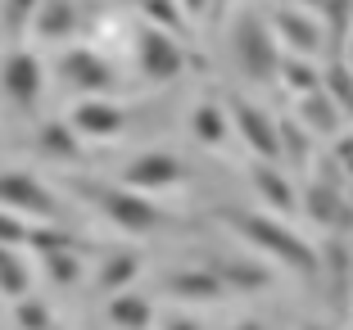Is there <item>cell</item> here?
Wrapping results in <instances>:
<instances>
[{
  "label": "cell",
  "mask_w": 353,
  "mask_h": 330,
  "mask_svg": "<svg viewBox=\"0 0 353 330\" xmlns=\"http://www.w3.org/2000/svg\"><path fill=\"white\" fill-rule=\"evenodd\" d=\"M227 222H231V227H236L245 240H250V245H259L263 254H272L276 262H285L290 271H299L303 280H317L322 258H317V249H312L308 240H299L290 227H281V222L259 217V213H227Z\"/></svg>",
  "instance_id": "obj_1"
},
{
  "label": "cell",
  "mask_w": 353,
  "mask_h": 330,
  "mask_svg": "<svg viewBox=\"0 0 353 330\" xmlns=\"http://www.w3.org/2000/svg\"><path fill=\"white\" fill-rule=\"evenodd\" d=\"M231 50H236L245 77L254 82H276V68H281V41L272 37V28L259 19V14H240L236 32H231Z\"/></svg>",
  "instance_id": "obj_2"
},
{
  "label": "cell",
  "mask_w": 353,
  "mask_h": 330,
  "mask_svg": "<svg viewBox=\"0 0 353 330\" xmlns=\"http://www.w3.org/2000/svg\"><path fill=\"white\" fill-rule=\"evenodd\" d=\"M136 59H141V72H145L150 82H172V77H181V68H186V50L176 45L172 32L154 28V23L141 32Z\"/></svg>",
  "instance_id": "obj_3"
},
{
  "label": "cell",
  "mask_w": 353,
  "mask_h": 330,
  "mask_svg": "<svg viewBox=\"0 0 353 330\" xmlns=\"http://www.w3.org/2000/svg\"><path fill=\"white\" fill-rule=\"evenodd\" d=\"M303 208H308V217L322 231H349L353 227L349 195H344L340 186H331V181H312V186L303 190Z\"/></svg>",
  "instance_id": "obj_4"
},
{
  "label": "cell",
  "mask_w": 353,
  "mask_h": 330,
  "mask_svg": "<svg viewBox=\"0 0 353 330\" xmlns=\"http://www.w3.org/2000/svg\"><path fill=\"white\" fill-rule=\"evenodd\" d=\"M95 204L104 208V217H114L123 231H150L159 222V208L150 199H141L136 190H95Z\"/></svg>",
  "instance_id": "obj_5"
},
{
  "label": "cell",
  "mask_w": 353,
  "mask_h": 330,
  "mask_svg": "<svg viewBox=\"0 0 353 330\" xmlns=\"http://www.w3.org/2000/svg\"><path fill=\"white\" fill-rule=\"evenodd\" d=\"M231 127H240V136H245V145L250 149H259L263 158H281V141H276V123H272L263 109H254L250 100H231Z\"/></svg>",
  "instance_id": "obj_6"
},
{
  "label": "cell",
  "mask_w": 353,
  "mask_h": 330,
  "mask_svg": "<svg viewBox=\"0 0 353 330\" xmlns=\"http://www.w3.org/2000/svg\"><path fill=\"white\" fill-rule=\"evenodd\" d=\"M123 181L132 190H163V186H176L186 181V163L176 154H141L132 167L123 172Z\"/></svg>",
  "instance_id": "obj_7"
},
{
  "label": "cell",
  "mask_w": 353,
  "mask_h": 330,
  "mask_svg": "<svg viewBox=\"0 0 353 330\" xmlns=\"http://www.w3.org/2000/svg\"><path fill=\"white\" fill-rule=\"evenodd\" d=\"M272 37L285 45H294V54H312L322 45V28L317 19H308L303 10H276L272 14Z\"/></svg>",
  "instance_id": "obj_8"
},
{
  "label": "cell",
  "mask_w": 353,
  "mask_h": 330,
  "mask_svg": "<svg viewBox=\"0 0 353 330\" xmlns=\"http://www.w3.org/2000/svg\"><path fill=\"white\" fill-rule=\"evenodd\" d=\"M63 77H68L77 91H114V68L95 50H68L63 54Z\"/></svg>",
  "instance_id": "obj_9"
},
{
  "label": "cell",
  "mask_w": 353,
  "mask_h": 330,
  "mask_svg": "<svg viewBox=\"0 0 353 330\" xmlns=\"http://www.w3.org/2000/svg\"><path fill=\"white\" fill-rule=\"evenodd\" d=\"M299 123H303V132H317V136H340V127H344V114L335 109V100L317 86V91H308V95H299Z\"/></svg>",
  "instance_id": "obj_10"
},
{
  "label": "cell",
  "mask_w": 353,
  "mask_h": 330,
  "mask_svg": "<svg viewBox=\"0 0 353 330\" xmlns=\"http://www.w3.org/2000/svg\"><path fill=\"white\" fill-rule=\"evenodd\" d=\"M73 132L95 136V141H104V136H118V132H123V114H118L109 100H82V104L73 109Z\"/></svg>",
  "instance_id": "obj_11"
},
{
  "label": "cell",
  "mask_w": 353,
  "mask_h": 330,
  "mask_svg": "<svg viewBox=\"0 0 353 330\" xmlns=\"http://www.w3.org/2000/svg\"><path fill=\"white\" fill-rule=\"evenodd\" d=\"M5 91L14 95V100L32 104L37 95H41V63L32 59V54H14V59H5Z\"/></svg>",
  "instance_id": "obj_12"
},
{
  "label": "cell",
  "mask_w": 353,
  "mask_h": 330,
  "mask_svg": "<svg viewBox=\"0 0 353 330\" xmlns=\"http://www.w3.org/2000/svg\"><path fill=\"white\" fill-rule=\"evenodd\" d=\"M163 285H168V294H176V299L208 303V299H222V285H227V280H222L218 271H172Z\"/></svg>",
  "instance_id": "obj_13"
},
{
  "label": "cell",
  "mask_w": 353,
  "mask_h": 330,
  "mask_svg": "<svg viewBox=\"0 0 353 330\" xmlns=\"http://www.w3.org/2000/svg\"><path fill=\"white\" fill-rule=\"evenodd\" d=\"M0 199H10L14 208H28V213H41V217H54V199L46 195L41 186H37V181H32V176H5V181H0Z\"/></svg>",
  "instance_id": "obj_14"
},
{
  "label": "cell",
  "mask_w": 353,
  "mask_h": 330,
  "mask_svg": "<svg viewBox=\"0 0 353 330\" xmlns=\"http://www.w3.org/2000/svg\"><path fill=\"white\" fill-rule=\"evenodd\" d=\"M32 19H37V32H41V37L59 41V37H68V32L77 28V5L73 0H41Z\"/></svg>",
  "instance_id": "obj_15"
},
{
  "label": "cell",
  "mask_w": 353,
  "mask_h": 330,
  "mask_svg": "<svg viewBox=\"0 0 353 330\" xmlns=\"http://www.w3.org/2000/svg\"><path fill=\"white\" fill-rule=\"evenodd\" d=\"M250 176H254V190H259V199H268L276 213H294V186H290V181H285V176H281L272 163H259Z\"/></svg>",
  "instance_id": "obj_16"
},
{
  "label": "cell",
  "mask_w": 353,
  "mask_h": 330,
  "mask_svg": "<svg viewBox=\"0 0 353 330\" xmlns=\"http://www.w3.org/2000/svg\"><path fill=\"white\" fill-rule=\"evenodd\" d=\"M322 91L335 100V109L344 114V123H353V68L344 59H331L322 68Z\"/></svg>",
  "instance_id": "obj_17"
},
{
  "label": "cell",
  "mask_w": 353,
  "mask_h": 330,
  "mask_svg": "<svg viewBox=\"0 0 353 330\" xmlns=\"http://www.w3.org/2000/svg\"><path fill=\"white\" fill-rule=\"evenodd\" d=\"M150 317H154V308H150V299H141V294H114V299H109V321H114L118 330H145Z\"/></svg>",
  "instance_id": "obj_18"
},
{
  "label": "cell",
  "mask_w": 353,
  "mask_h": 330,
  "mask_svg": "<svg viewBox=\"0 0 353 330\" xmlns=\"http://www.w3.org/2000/svg\"><path fill=\"white\" fill-rule=\"evenodd\" d=\"M276 82H285L294 95H308L322 86V72L312 68L303 54H281V68H276Z\"/></svg>",
  "instance_id": "obj_19"
},
{
  "label": "cell",
  "mask_w": 353,
  "mask_h": 330,
  "mask_svg": "<svg viewBox=\"0 0 353 330\" xmlns=\"http://www.w3.org/2000/svg\"><path fill=\"white\" fill-rule=\"evenodd\" d=\"M190 127H195V136L204 145H222V141H227V132H231V123L222 118L218 104H199L195 118H190Z\"/></svg>",
  "instance_id": "obj_20"
},
{
  "label": "cell",
  "mask_w": 353,
  "mask_h": 330,
  "mask_svg": "<svg viewBox=\"0 0 353 330\" xmlns=\"http://www.w3.org/2000/svg\"><path fill=\"white\" fill-rule=\"evenodd\" d=\"M276 141H281V154H290L299 167L308 163V136H303V123H294V118L276 123Z\"/></svg>",
  "instance_id": "obj_21"
},
{
  "label": "cell",
  "mask_w": 353,
  "mask_h": 330,
  "mask_svg": "<svg viewBox=\"0 0 353 330\" xmlns=\"http://www.w3.org/2000/svg\"><path fill=\"white\" fill-rule=\"evenodd\" d=\"M317 14H322L326 28H331V41L344 45V37H349V28H353V0H326Z\"/></svg>",
  "instance_id": "obj_22"
},
{
  "label": "cell",
  "mask_w": 353,
  "mask_h": 330,
  "mask_svg": "<svg viewBox=\"0 0 353 330\" xmlns=\"http://www.w3.org/2000/svg\"><path fill=\"white\" fill-rule=\"evenodd\" d=\"M145 14H150V23L163 28V32H181L186 28V14H181L176 0H145Z\"/></svg>",
  "instance_id": "obj_23"
},
{
  "label": "cell",
  "mask_w": 353,
  "mask_h": 330,
  "mask_svg": "<svg viewBox=\"0 0 353 330\" xmlns=\"http://www.w3.org/2000/svg\"><path fill=\"white\" fill-rule=\"evenodd\" d=\"M136 267H141V258L136 254H118V258H109V267H104V289H123L127 280L136 276Z\"/></svg>",
  "instance_id": "obj_24"
},
{
  "label": "cell",
  "mask_w": 353,
  "mask_h": 330,
  "mask_svg": "<svg viewBox=\"0 0 353 330\" xmlns=\"http://www.w3.org/2000/svg\"><path fill=\"white\" fill-rule=\"evenodd\" d=\"M222 280H231V285H245V289H254V285H268V271L263 267H250V262H227V267L218 271Z\"/></svg>",
  "instance_id": "obj_25"
},
{
  "label": "cell",
  "mask_w": 353,
  "mask_h": 330,
  "mask_svg": "<svg viewBox=\"0 0 353 330\" xmlns=\"http://www.w3.org/2000/svg\"><path fill=\"white\" fill-rule=\"evenodd\" d=\"M41 145L50 149V154H63V158H73L77 154V141H73V127H46V136H41Z\"/></svg>",
  "instance_id": "obj_26"
},
{
  "label": "cell",
  "mask_w": 353,
  "mask_h": 330,
  "mask_svg": "<svg viewBox=\"0 0 353 330\" xmlns=\"http://www.w3.org/2000/svg\"><path fill=\"white\" fill-rule=\"evenodd\" d=\"M0 289H5V294H23V289H28V271H23L19 258H10V254H0Z\"/></svg>",
  "instance_id": "obj_27"
},
{
  "label": "cell",
  "mask_w": 353,
  "mask_h": 330,
  "mask_svg": "<svg viewBox=\"0 0 353 330\" xmlns=\"http://www.w3.org/2000/svg\"><path fill=\"white\" fill-rule=\"evenodd\" d=\"M46 267L54 271V280H59V285H68V280H77V258L73 254H59V249H50V254H46Z\"/></svg>",
  "instance_id": "obj_28"
},
{
  "label": "cell",
  "mask_w": 353,
  "mask_h": 330,
  "mask_svg": "<svg viewBox=\"0 0 353 330\" xmlns=\"http://www.w3.org/2000/svg\"><path fill=\"white\" fill-rule=\"evenodd\" d=\"M335 163H344V172L353 176V136H335Z\"/></svg>",
  "instance_id": "obj_29"
},
{
  "label": "cell",
  "mask_w": 353,
  "mask_h": 330,
  "mask_svg": "<svg viewBox=\"0 0 353 330\" xmlns=\"http://www.w3.org/2000/svg\"><path fill=\"white\" fill-rule=\"evenodd\" d=\"M37 5H41V0H10V14H14V23L32 19V14H37Z\"/></svg>",
  "instance_id": "obj_30"
},
{
  "label": "cell",
  "mask_w": 353,
  "mask_h": 330,
  "mask_svg": "<svg viewBox=\"0 0 353 330\" xmlns=\"http://www.w3.org/2000/svg\"><path fill=\"white\" fill-rule=\"evenodd\" d=\"M213 0H181V14H204Z\"/></svg>",
  "instance_id": "obj_31"
},
{
  "label": "cell",
  "mask_w": 353,
  "mask_h": 330,
  "mask_svg": "<svg viewBox=\"0 0 353 330\" xmlns=\"http://www.w3.org/2000/svg\"><path fill=\"white\" fill-rule=\"evenodd\" d=\"M168 330H199V326H195V321H186V317H172V321H168Z\"/></svg>",
  "instance_id": "obj_32"
},
{
  "label": "cell",
  "mask_w": 353,
  "mask_h": 330,
  "mask_svg": "<svg viewBox=\"0 0 353 330\" xmlns=\"http://www.w3.org/2000/svg\"><path fill=\"white\" fill-rule=\"evenodd\" d=\"M303 5H308V10H322V5H326V0H303Z\"/></svg>",
  "instance_id": "obj_33"
},
{
  "label": "cell",
  "mask_w": 353,
  "mask_h": 330,
  "mask_svg": "<svg viewBox=\"0 0 353 330\" xmlns=\"http://www.w3.org/2000/svg\"><path fill=\"white\" fill-rule=\"evenodd\" d=\"M240 330H263V326H259V321H245V326H240Z\"/></svg>",
  "instance_id": "obj_34"
},
{
  "label": "cell",
  "mask_w": 353,
  "mask_h": 330,
  "mask_svg": "<svg viewBox=\"0 0 353 330\" xmlns=\"http://www.w3.org/2000/svg\"><path fill=\"white\" fill-rule=\"evenodd\" d=\"M303 330H331V326H303Z\"/></svg>",
  "instance_id": "obj_35"
},
{
  "label": "cell",
  "mask_w": 353,
  "mask_h": 330,
  "mask_svg": "<svg viewBox=\"0 0 353 330\" xmlns=\"http://www.w3.org/2000/svg\"><path fill=\"white\" fill-rule=\"evenodd\" d=\"M349 204H353V186H349Z\"/></svg>",
  "instance_id": "obj_36"
},
{
  "label": "cell",
  "mask_w": 353,
  "mask_h": 330,
  "mask_svg": "<svg viewBox=\"0 0 353 330\" xmlns=\"http://www.w3.org/2000/svg\"><path fill=\"white\" fill-rule=\"evenodd\" d=\"M213 5H227V0H213Z\"/></svg>",
  "instance_id": "obj_37"
}]
</instances>
